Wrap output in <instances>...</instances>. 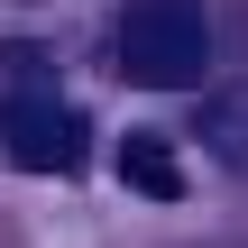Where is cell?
<instances>
[{
  "mask_svg": "<svg viewBox=\"0 0 248 248\" xmlns=\"http://www.w3.org/2000/svg\"><path fill=\"white\" fill-rule=\"evenodd\" d=\"M202 55H212L202 0H120V74L129 83L184 92V83H202Z\"/></svg>",
  "mask_w": 248,
  "mask_h": 248,
  "instance_id": "cell-1",
  "label": "cell"
},
{
  "mask_svg": "<svg viewBox=\"0 0 248 248\" xmlns=\"http://www.w3.org/2000/svg\"><path fill=\"white\" fill-rule=\"evenodd\" d=\"M0 156H9L18 175H74V166L92 156V129H83V110L55 101V92H0Z\"/></svg>",
  "mask_w": 248,
  "mask_h": 248,
  "instance_id": "cell-2",
  "label": "cell"
},
{
  "mask_svg": "<svg viewBox=\"0 0 248 248\" xmlns=\"http://www.w3.org/2000/svg\"><path fill=\"white\" fill-rule=\"evenodd\" d=\"M110 166H120L129 193H147V202H184V156H175L156 129H129V138L110 147Z\"/></svg>",
  "mask_w": 248,
  "mask_h": 248,
  "instance_id": "cell-3",
  "label": "cell"
}]
</instances>
